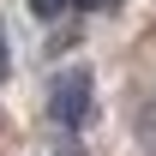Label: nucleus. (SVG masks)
Returning a JSON list of instances; mask_svg holds the SVG:
<instances>
[{
  "instance_id": "f257e3e1",
  "label": "nucleus",
  "mask_w": 156,
  "mask_h": 156,
  "mask_svg": "<svg viewBox=\"0 0 156 156\" xmlns=\"http://www.w3.org/2000/svg\"><path fill=\"white\" fill-rule=\"evenodd\" d=\"M90 102H96V90H90V72H84V66L60 72V78H54V90H48V108H54V120L66 126V132L90 126Z\"/></svg>"
},
{
  "instance_id": "f03ea898",
  "label": "nucleus",
  "mask_w": 156,
  "mask_h": 156,
  "mask_svg": "<svg viewBox=\"0 0 156 156\" xmlns=\"http://www.w3.org/2000/svg\"><path fill=\"white\" fill-rule=\"evenodd\" d=\"M30 12H36L42 24H54V18H66V12H72V0H30Z\"/></svg>"
},
{
  "instance_id": "7ed1b4c3",
  "label": "nucleus",
  "mask_w": 156,
  "mask_h": 156,
  "mask_svg": "<svg viewBox=\"0 0 156 156\" xmlns=\"http://www.w3.org/2000/svg\"><path fill=\"white\" fill-rule=\"evenodd\" d=\"M0 78H6V30H0Z\"/></svg>"
},
{
  "instance_id": "20e7f679",
  "label": "nucleus",
  "mask_w": 156,
  "mask_h": 156,
  "mask_svg": "<svg viewBox=\"0 0 156 156\" xmlns=\"http://www.w3.org/2000/svg\"><path fill=\"white\" fill-rule=\"evenodd\" d=\"M66 156H72V150H66Z\"/></svg>"
}]
</instances>
